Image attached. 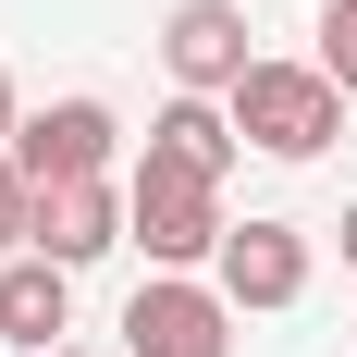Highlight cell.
I'll return each instance as SVG.
<instances>
[{
	"label": "cell",
	"mask_w": 357,
	"mask_h": 357,
	"mask_svg": "<svg viewBox=\"0 0 357 357\" xmlns=\"http://www.w3.org/2000/svg\"><path fill=\"white\" fill-rule=\"evenodd\" d=\"M13 136H25V111H13V74H0V148H13Z\"/></svg>",
	"instance_id": "cell-12"
},
{
	"label": "cell",
	"mask_w": 357,
	"mask_h": 357,
	"mask_svg": "<svg viewBox=\"0 0 357 357\" xmlns=\"http://www.w3.org/2000/svg\"><path fill=\"white\" fill-rule=\"evenodd\" d=\"M123 197H136V247H148V271H210L222 259V185H197V173H173V160H136L123 173Z\"/></svg>",
	"instance_id": "cell-2"
},
{
	"label": "cell",
	"mask_w": 357,
	"mask_h": 357,
	"mask_svg": "<svg viewBox=\"0 0 357 357\" xmlns=\"http://www.w3.org/2000/svg\"><path fill=\"white\" fill-rule=\"evenodd\" d=\"M50 357H86V345H50Z\"/></svg>",
	"instance_id": "cell-14"
},
{
	"label": "cell",
	"mask_w": 357,
	"mask_h": 357,
	"mask_svg": "<svg viewBox=\"0 0 357 357\" xmlns=\"http://www.w3.org/2000/svg\"><path fill=\"white\" fill-rule=\"evenodd\" d=\"M13 160H25L37 197H50V185H99L111 160H123V123H111V99H50V111H25Z\"/></svg>",
	"instance_id": "cell-5"
},
{
	"label": "cell",
	"mask_w": 357,
	"mask_h": 357,
	"mask_svg": "<svg viewBox=\"0 0 357 357\" xmlns=\"http://www.w3.org/2000/svg\"><path fill=\"white\" fill-rule=\"evenodd\" d=\"M210 284L234 296V321H247V308H296V296H308V234H296V222H234L222 259H210Z\"/></svg>",
	"instance_id": "cell-6"
},
{
	"label": "cell",
	"mask_w": 357,
	"mask_h": 357,
	"mask_svg": "<svg viewBox=\"0 0 357 357\" xmlns=\"http://www.w3.org/2000/svg\"><path fill=\"white\" fill-rule=\"evenodd\" d=\"M333 234H345V271H357V197H345V222H333Z\"/></svg>",
	"instance_id": "cell-13"
},
{
	"label": "cell",
	"mask_w": 357,
	"mask_h": 357,
	"mask_svg": "<svg viewBox=\"0 0 357 357\" xmlns=\"http://www.w3.org/2000/svg\"><path fill=\"white\" fill-rule=\"evenodd\" d=\"M222 111H234V136H247L259 160H321V148L345 136V86H333L321 62H259Z\"/></svg>",
	"instance_id": "cell-1"
},
{
	"label": "cell",
	"mask_w": 357,
	"mask_h": 357,
	"mask_svg": "<svg viewBox=\"0 0 357 357\" xmlns=\"http://www.w3.org/2000/svg\"><path fill=\"white\" fill-rule=\"evenodd\" d=\"M111 247H136V197L123 185H50L37 197V259H62V271H86V259H111Z\"/></svg>",
	"instance_id": "cell-7"
},
{
	"label": "cell",
	"mask_w": 357,
	"mask_h": 357,
	"mask_svg": "<svg viewBox=\"0 0 357 357\" xmlns=\"http://www.w3.org/2000/svg\"><path fill=\"white\" fill-rule=\"evenodd\" d=\"M234 148H247V136H234V111H222V99H173L160 123H148V148H136V160H173V173L222 185V173H234Z\"/></svg>",
	"instance_id": "cell-9"
},
{
	"label": "cell",
	"mask_w": 357,
	"mask_h": 357,
	"mask_svg": "<svg viewBox=\"0 0 357 357\" xmlns=\"http://www.w3.org/2000/svg\"><path fill=\"white\" fill-rule=\"evenodd\" d=\"M0 333H13L25 357H50L74 333V271H62V259H37V247L0 259Z\"/></svg>",
	"instance_id": "cell-8"
},
{
	"label": "cell",
	"mask_w": 357,
	"mask_h": 357,
	"mask_svg": "<svg viewBox=\"0 0 357 357\" xmlns=\"http://www.w3.org/2000/svg\"><path fill=\"white\" fill-rule=\"evenodd\" d=\"M308 62H321L333 86L357 99V0H333V13H321V50H308Z\"/></svg>",
	"instance_id": "cell-11"
},
{
	"label": "cell",
	"mask_w": 357,
	"mask_h": 357,
	"mask_svg": "<svg viewBox=\"0 0 357 357\" xmlns=\"http://www.w3.org/2000/svg\"><path fill=\"white\" fill-rule=\"evenodd\" d=\"M160 62H173L185 99H234V86L259 74V50H247V0H173V13H160Z\"/></svg>",
	"instance_id": "cell-4"
},
{
	"label": "cell",
	"mask_w": 357,
	"mask_h": 357,
	"mask_svg": "<svg viewBox=\"0 0 357 357\" xmlns=\"http://www.w3.org/2000/svg\"><path fill=\"white\" fill-rule=\"evenodd\" d=\"M123 357H234V296L197 271H148L123 296Z\"/></svg>",
	"instance_id": "cell-3"
},
{
	"label": "cell",
	"mask_w": 357,
	"mask_h": 357,
	"mask_svg": "<svg viewBox=\"0 0 357 357\" xmlns=\"http://www.w3.org/2000/svg\"><path fill=\"white\" fill-rule=\"evenodd\" d=\"M37 247V185H25V160L0 148V259H25Z\"/></svg>",
	"instance_id": "cell-10"
}]
</instances>
